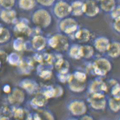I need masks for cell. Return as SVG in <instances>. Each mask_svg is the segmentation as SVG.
<instances>
[{
  "label": "cell",
  "mask_w": 120,
  "mask_h": 120,
  "mask_svg": "<svg viewBox=\"0 0 120 120\" xmlns=\"http://www.w3.org/2000/svg\"><path fill=\"white\" fill-rule=\"evenodd\" d=\"M51 47L60 51H64L68 49L69 42L67 38L61 35L55 36L50 40Z\"/></svg>",
  "instance_id": "obj_1"
},
{
  "label": "cell",
  "mask_w": 120,
  "mask_h": 120,
  "mask_svg": "<svg viewBox=\"0 0 120 120\" xmlns=\"http://www.w3.org/2000/svg\"><path fill=\"white\" fill-rule=\"evenodd\" d=\"M51 18L49 14L44 10H40L36 13L34 16V21L40 26H48L51 22Z\"/></svg>",
  "instance_id": "obj_2"
},
{
  "label": "cell",
  "mask_w": 120,
  "mask_h": 120,
  "mask_svg": "<svg viewBox=\"0 0 120 120\" xmlns=\"http://www.w3.org/2000/svg\"><path fill=\"white\" fill-rule=\"evenodd\" d=\"M54 13L58 18H65L71 13V6L66 3L60 1L54 7Z\"/></svg>",
  "instance_id": "obj_3"
},
{
  "label": "cell",
  "mask_w": 120,
  "mask_h": 120,
  "mask_svg": "<svg viewBox=\"0 0 120 120\" xmlns=\"http://www.w3.org/2000/svg\"><path fill=\"white\" fill-rule=\"evenodd\" d=\"M94 67L96 73L98 75H104L110 70L111 65L107 60L100 59L96 61Z\"/></svg>",
  "instance_id": "obj_4"
},
{
  "label": "cell",
  "mask_w": 120,
  "mask_h": 120,
  "mask_svg": "<svg viewBox=\"0 0 120 120\" xmlns=\"http://www.w3.org/2000/svg\"><path fill=\"white\" fill-rule=\"evenodd\" d=\"M84 13L89 17H94L99 11V8L94 0H87L84 3Z\"/></svg>",
  "instance_id": "obj_5"
},
{
  "label": "cell",
  "mask_w": 120,
  "mask_h": 120,
  "mask_svg": "<svg viewBox=\"0 0 120 120\" xmlns=\"http://www.w3.org/2000/svg\"><path fill=\"white\" fill-rule=\"evenodd\" d=\"M77 23L72 18H67L62 20L60 24L61 30L64 33H71L76 31L77 28Z\"/></svg>",
  "instance_id": "obj_6"
},
{
  "label": "cell",
  "mask_w": 120,
  "mask_h": 120,
  "mask_svg": "<svg viewBox=\"0 0 120 120\" xmlns=\"http://www.w3.org/2000/svg\"><path fill=\"white\" fill-rule=\"evenodd\" d=\"M91 104L95 109H103L106 105V101L104 96L101 94L96 93L92 97Z\"/></svg>",
  "instance_id": "obj_7"
},
{
  "label": "cell",
  "mask_w": 120,
  "mask_h": 120,
  "mask_svg": "<svg viewBox=\"0 0 120 120\" xmlns=\"http://www.w3.org/2000/svg\"><path fill=\"white\" fill-rule=\"evenodd\" d=\"M71 109L74 114L80 115L85 113L86 111V107L83 103L75 102L71 104Z\"/></svg>",
  "instance_id": "obj_8"
},
{
  "label": "cell",
  "mask_w": 120,
  "mask_h": 120,
  "mask_svg": "<svg viewBox=\"0 0 120 120\" xmlns=\"http://www.w3.org/2000/svg\"><path fill=\"white\" fill-rule=\"evenodd\" d=\"M71 12L74 15L80 16L84 13V3L80 1H75L71 6Z\"/></svg>",
  "instance_id": "obj_9"
},
{
  "label": "cell",
  "mask_w": 120,
  "mask_h": 120,
  "mask_svg": "<svg viewBox=\"0 0 120 120\" xmlns=\"http://www.w3.org/2000/svg\"><path fill=\"white\" fill-rule=\"evenodd\" d=\"M100 6L104 11L109 12L115 8L116 2L115 0H101Z\"/></svg>",
  "instance_id": "obj_10"
},
{
  "label": "cell",
  "mask_w": 120,
  "mask_h": 120,
  "mask_svg": "<svg viewBox=\"0 0 120 120\" xmlns=\"http://www.w3.org/2000/svg\"><path fill=\"white\" fill-rule=\"evenodd\" d=\"M109 45V40L105 38H99L96 41V48L100 51H104L108 49Z\"/></svg>",
  "instance_id": "obj_11"
},
{
  "label": "cell",
  "mask_w": 120,
  "mask_h": 120,
  "mask_svg": "<svg viewBox=\"0 0 120 120\" xmlns=\"http://www.w3.org/2000/svg\"><path fill=\"white\" fill-rule=\"evenodd\" d=\"M109 55L112 57H117L120 54V45L118 42H114L109 44L107 49Z\"/></svg>",
  "instance_id": "obj_12"
},
{
  "label": "cell",
  "mask_w": 120,
  "mask_h": 120,
  "mask_svg": "<svg viewBox=\"0 0 120 120\" xmlns=\"http://www.w3.org/2000/svg\"><path fill=\"white\" fill-rule=\"evenodd\" d=\"M79 52L80 56L85 58H90L93 56L94 54V49L90 46H82L79 49Z\"/></svg>",
  "instance_id": "obj_13"
},
{
  "label": "cell",
  "mask_w": 120,
  "mask_h": 120,
  "mask_svg": "<svg viewBox=\"0 0 120 120\" xmlns=\"http://www.w3.org/2000/svg\"><path fill=\"white\" fill-rule=\"evenodd\" d=\"M69 82L71 84V88L73 90L80 91L84 89V82H81L79 81L76 79L74 76L71 77L69 80Z\"/></svg>",
  "instance_id": "obj_14"
},
{
  "label": "cell",
  "mask_w": 120,
  "mask_h": 120,
  "mask_svg": "<svg viewBox=\"0 0 120 120\" xmlns=\"http://www.w3.org/2000/svg\"><path fill=\"white\" fill-rule=\"evenodd\" d=\"M90 33L86 30H80L76 34V38L78 40L82 42H86L90 38Z\"/></svg>",
  "instance_id": "obj_15"
},
{
  "label": "cell",
  "mask_w": 120,
  "mask_h": 120,
  "mask_svg": "<svg viewBox=\"0 0 120 120\" xmlns=\"http://www.w3.org/2000/svg\"><path fill=\"white\" fill-rule=\"evenodd\" d=\"M34 47L38 50L42 49L45 46V41L42 37L37 36L34 38L33 41Z\"/></svg>",
  "instance_id": "obj_16"
},
{
  "label": "cell",
  "mask_w": 120,
  "mask_h": 120,
  "mask_svg": "<svg viewBox=\"0 0 120 120\" xmlns=\"http://www.w3.org/2000/svg\"><path fill=\"white\" fill-rule=\"evenodd\" d=\"M107 90L106 85L102 82H96L92 85V90L96 93L100 91H106Z\"/></svg>",
  "instance_id": "obj_17"
},
{
  "label": "cell",
  "mask_w": 120,
  "mask_h": 120,
  "mask_svg": "<svg viewBox=\"0 0 120 120\" xmlns=\"http://www.w3.org/2000/svg\"><path fill=\"white\" fill-rule=\"evenodd\" d=\"M10 99L12 102H21L23 100L24 95L21 91L17 90L14 92L12 96L10 97Z\"/></svg>",
  "instance_id": "obj_18"
},
{
  "label": "cell",
  "mask_w": 120,
  "mask_h": 120,
  "mask_svg": "<svg viewBox=\"0 0 120 120\" xmlns=\"http://www.w3.org/2000/svg\"><path fill=\"white\" fill-rule=\"evenodd\" d=\"M56 67L57 69L59 70L62 73H66L68 70V64L67 62L63 60H60L57 62L56 64Z\"/></svg>",
  "instance_id": "obj_19"
},
{
  "label": "cell",
  "mask_w": 120,
  "mask_h": 120,
  "mask_svg": "<svg viewBox=\"0 0 120 120\" xmlns=\"http://www.w3.org/2000/svg\"><path fill=\"white\" fill-rule=\"evenodd\" d=\"M9 34L6 29H0V42H4L9 39Z\"/></svg>",
  "instance_id": "obj_20"
},
{
  "label": "cell",
  "mask_w": 120,
  "mask_h": 120,
  "mask_svg": "<svg viewBox=\"0 0 120 120\" xmlns=\"http://www.w3.org/2000/svg\"><path fill=\"white\" fill-rule=\"evenodd\" d=\"M110 106L111 109L115 111H117L120 108L119 99H113L110 101Z\"/></svg>",
  "instance_id": "obj_21"
},
{
  "label": "cell",
  "mask_w": 120,
  "mask_h": 120,
  "mask_svg": "<svg viewBox=\"0 0 120 120\" xmlns=\"http://www.w3.org/2000/svg\"><path fill=\"white\" fill-rule=\"evenodd\" d=\"M33 101L34 104L37 105L39 106H42L45 102V99L43 98V96H38L34 99Z\"/></svg>",
  "instance_id": "obj_22"
},
{
  "label": "cell",
  "mask_w": 120,
  "mask_h": 120,
  "mask_svg": "<svg viewBox=\"0 0 120 120\" xmlns=\"http://www.w3.org/2000/svg\"><path fill=\"white\" fill-rule=\"evenodd\" d=\"M22 6L26 9H30L33 7L34 1L33 0H23Z\"/></svg>",
  "instance_id": "obj_23"
},
{
  "label": "cell",
  "mask_w": 120,
  "mask_h": 120,
  "mask_svg": "<svg viewBox=\"0 0 120 120\" xmlns=\"http://www.w3.org/2000/svg\"><path fill=\"white\" fill-rule=\"evenodd\" d=\"M70 53L72 56L75 58H79L80 57L79 52V49L76 47H73L71 50Z\"/></svg>",
  "instance_id": "obj_24"
},
{
  "label": "cell",
  "mask_w": 120,
  "mask_h": 120,
  "mask_svg": "<svg viewBox=\"0 0 120 120\" xmlns=\"http://www.w3.org/2000/svg\"><path fill=\"white\" fill-rule=\"evenodd\" d=\"M74 77L81 82H84L86 79V75L84 73H82L81 72L76 73Z\"/></svg>",
  "instance_id": "obj_25"
},
{
  "label": "cell",
  "mask_w": 120,
  "mask_h": 120,
  "mask_svg": "<svg viewBox=\"0 0 120 120\" xmlns=\"http://www.w3.org/2000/svg\"><path fill=\"white\" fill-rule=\"evenodd\" d=\"M23 87L29 92H31L34 90V85L31 83L29 82H25L23 84Z\"/></svg>",
  "instance_id": "obj_26"
},
{
  "label": "cell",
  "mask_w": 120,
  "mask_h": 120,
  "mask_svg": "<svg viewBox=\"0 0 120 120\" xmlns=\"http://www.w3.org/2000/svg\"><path fill=\"white\" fill-rule=\"evenodd\" d=\"M112 16L114 18H117L120 17V9L119 8H117L116 9H114L112 11Z\"/></svg>",
  "instance_id": "obj_27"
},
{
  "label": "cell",
  "mask_w": 120,
  "mask_h": 120,
  "mask_svg": "<svg viewBox=\"0 0 120 120\" xmlns=\"http://www.w3.org/2000/svg\"><path fill=\"white\" fill-rule=\"evenodd\" d=\"M40 4L46 6H49L53 4L55 0H38Z\"/></svg>",
  "instance_id": "obj_28"
},
{
  "label": "cell",
  "mask_w": 120,
  "mask_h": 120,
  "mask_svg": "<svg viewBox=\"0 0 120 120\" xmlns=\"http://www.w3.org/2000/svg\"><path fill=\"white\" fill-rule=\"evenodd\" d=\"M23 115V111L22 110L18 109L16 111L15 113V117L18 119H21L22 118Z\"/></svg>",
  "instance_id": "obj_29"
},
{
  "label": "cell",
  "mask_w": 120,
  "mask_h": 120,
  "mask_svg": "<svg viewBox=\"0 0 120 120\" xmlns=\"http://www.w3.org/2000/svg\"><path fill=\"white\" fill-rule=\"evenodd\" d=\"M114 28L118 31H120V18H116L114 23Z\"/></svg>",
  "instance_id": "obj_30"
},
{
  "label": "cell",
  "mask_w": 120,
  "mask_h": 120,
  "mask_svg": "<svg viewBox=\"0 0 120 120\" xmlns=\"http://www.w3.org/2000/svg\"><path fill=\"white\" fill-rule=\"evenodd\" d=\"M51 73L49 71H45L42 72V77L44 79H48L50 78L51 76Z\"/></svg>",
  "instance_id": "obj_31"
},
{
  "label": "cell",
  "mask_w": 120,
  "mask_h": 120,
  "mask_svg": "<svg viewBox=\"0 0 120 120\" xmlns=\"http://www.w3.org/2000/svg\"><path fill=\"white\" fill-rule=\"evenodd\" d=\"M4 90L6 93H9L10 92V87L8 86H6L4 88Z\"/></svg>",
  "instance_id": "obj_32"
}]
</instances>
